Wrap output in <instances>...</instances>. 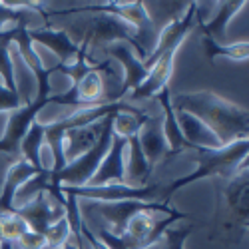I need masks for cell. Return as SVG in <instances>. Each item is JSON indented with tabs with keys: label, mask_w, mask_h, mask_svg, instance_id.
I'll return each instance as SVG.
<instances>
[{
	"label": "cell",
	"mask_w": 249,
	"mask_h": 249,
	"mask_svg": "<svg viewBox=\"0 0 249 249\" xmlns=\"http://www.w3.org/2000/svg\"><path fill=\"white\" fill-rule=\"evenodd\" d=\"M247 148H249V142L247 140H239V142H233V143H230V146H225L221 150L196 152L197 154L196 172L183 176L179 179H174L170 183V188L163 192V203H170L172 194H176L179 188H183V185H188V183H192L196 179L212 178V176H219L223 181L230 179L247 161Z\"/></svg>",
	"instance_id": "7a4b0ae2"
},
{
	"label": "cell",
	"mask_w": 249,
	"mask_h": 249,
	"mask_svg": "<svg viewBox=\"0 0 249 249\" xmlns=\"http://www.w3.org/2000/svg\"><path fill=\"white\" fill-rule=\"evenodd\" d=\"M62 194H70L76 199H88V201H150L160 196L161 181L148 183V185H128V183H108V185H80V188H68L62 185Z\"/></svg>",
	"instance_id": "277c9868"
},
{
	"label": "cell",
	"mask_w": 249,
	"mask_h": 249,
	"mask_svg": "<svg viewBox=\"0 0 249 249\" xmlns=\"http://www.w3.org/2000/svg\"><path fill=\"white\" fill-rule=\"evenodd\" d=\"M10 28L0 32V80L2 84L10 90H18L14 68H12V58H10Z\"/></svg>",
	"instance_id": "ffe728a7"
},
{
	"label": "cell",
	"mask_w": 249,
	"mask_h": 249,
	"mask_svg": "<svg viewBox=\"0 0 249 249\" xmlns=\"http://www.w3.org/2000/svg\"><path fill=\"white\" fill-rule=\"evenodd\" d=\"M46 106H50V92H36L34 100L22 104L18 110L10 112L6 132L2 140H0V152L20 160V142H22L24 134L28 132L30 124L38 120L40 110H44Z\"/></svg>",
	"instance_id": "5b68a950"
},
{
	"label": "cell",
	"mask_w": 249,
	"mask_h": 249,
	"mask_svg": "<svg viewBox=\"0 0 249 249\" xmlns=\"http://www.w3.org/2000/svg\"><path fill=\"white\" fill-rule=\"evenodd\" d=\"M104 52H106L108 56L116 58L120 64L124 66V72H126V76H124L122 80V88H120V100L130 94V90H134L136 86H140L143 80H146V76L150 74V70L143 68V62L136 56L134 48L128 44V42H112L108 44L106 48H102Z\"/></svg>",
	"instance_id": "ba28073f"
},
{
	"label": "cell",
	"mask_w": 249,
	"mask_h": 249,
	"mask_svg": "<svg viewBox=\"0 0 249 249\" xmlns=\"http://www.w3.org/2000/svg\"><path fill=\"white\" fill-rule=\"evenodd\" d=\"M22 160V158H20ZM14 161H18V158H14V156H8V154H2L0 152V192H2V185H4V178H6V172H8V168L14 163Z\"/></svg>",
	"instance_id": "484cf974"
},
{
	"label": "cell",
	"mask_w": 249,
	"mask_h": 249,
	"mask_svg": "<svg viewBox=\"0 0 249 249\" xmlns=\"http://www.w3.org/2000/svg\"><path fill=\"white\" fill-rule=\"evenodd\" d=\"M80 233H82V239H84V243H88V247L90 249H108L106 245H104L98 237H96V233L88 227V223L82 219V223H80Z\"/></svg>",
	"instance_id": "d4e9b609"
},
{
	"label": "cell",
	"mask_w": 249,
	"mask_h": 249,
	"mask_svg": "<svg viewBox=\"0 0 249 249\" xmlns=\"http://www.w3.org/2000/svg\"><path fill=\"white\" fill-rule=\"evenodd\" d=\"M28 38L34 42H40L48 46L56 56H58V62L64 66H70L76 62L78 58V50H80V44L72 42V38L68 36L66 30H56L54 26L50 28H28Z\"/></svg>",
	"instance_id": "8fae6325"
},
{
	"label": "cell",
	"mask_w": 249,
	"mask_h": 249,
	"mask_svg": "<svg viewBox=\"0 0 249 249\" xmlns=\"http://www.w3.org/2000/svg\"><path fill=\"white\" fill-rule=\"evenodd\" d=\"M138 140H140L143 158H146L148 170L154 174L156 165L168 160V154H170V146L163 136V120L150 116L148 122L142 126Z\"/></svg>",
	"instance_id": "30bf717a"
},
{
	"label": "cell",
	"mask_w": 249,
	"mask_h": 249,
	"mask_svg": "<svg viewBox=\"0 0 249 249\" xmlns=\"http://www.w3.org/2000/svg\"><path fill=\"white\" fill-rule=\"evenodd\" d=\"M201 44H203V52H205V56H207V60H210V62H213L217 56H225V58H230V60H241L243 62L249 56V44H247V40H241V42L225 46V44H217L215 40L203 36Z\"/></svg>",
	"instance_id": "ac0fdd59"
},
{
	"label": "cell",
	"mask_w": 249,
	"mask_h": 249,
	"mask_svg": "<svg viewBox=\"0 0 249 249\" xmlns=\"http://www.w3.org/2000/svg\"><path fill=\"white\" fill-rule=\"evenodd\" d=\"M221 194V201L227 207V217L221 219V230L225 233H235V241L239 235L247 233L249 221V174L247 161L230 178L225 179L223 188L217 190Z\"/></svg>",
	"instance_id": "3957f363"
},
{
	"label": "cell",
	"mask_w": 249,
	"mask_h": 249,
	"mask_svg": "<svg viewBox=\"0 0 249 249\" xmlns=\"http://www.w3.org/2000/svg\"><path fill=\"white\" fill-rule=\"evenodd\" d=\"M30 227L16 212H0V241L16 243Z\"/></svg>",
	"instance_id": "d6986e66"
},
{
	"label": "cell",
	"mask_w": 249,
	"mask_h": 249,
	"mask_svg": "<svg viewBox=\"0 0 249 249\" xmlns=\"http://www.w3.org/2000/svg\"><path fill=\"white\" fill-rule=\"evenodd\" d=\"M68 237H70V223H68L66 215L62 219H58L56 223H52L46 230V233H44L46 247H50V249H60L68 241Z\"/></svg>",
	"instance_id": "7402d4cb"
},
{
	"label": "cell",
	"mask_w": 249,
	"mask_h": 249,
	"mask_svg": "<svg viewBox=\"0 0 249 249\" xmlns=\"http://www.w3.org/2000/svg\"><path fill=\"white\" fill-rule=\"evenodd\" d=\"M22 106V98L18 90H10L0 80V112H14Z\"/></svg>",
	"instance_id": "603a6c76"
},
{
	"label": "cell",
	"mask_w": 249,
	"mask_h": 249,
	"mask_svg": "<svg viewBox=\"0 0 249 249\" xmlns=\"http://www.w3.org/2000/svg\"><path fill=\"white\" fill-rule=\"evenodd\" d=\"M172 108L197 118L223 148L249 136V112L212 90L181 92L172 100Z\"/></svg>",
	"instance_id": "6da1fadb"
},
{
	"label": "cell",
	"mask_w": 249,
	"mask_h": 249,
	"mask_svg": "<svg viewBox=\"0 0 249 249\" xmlns=\"http://www.w3.org/2000/svg\"><path fill=\"white\" fill-rule=\"evenodd\" d=\"M176 122H178L179 132L185 138V142L192 143L196 150L201 152V150H221L223 148L219 143V140L213 136V132L210 128H205L192 114L176 110Z\"/></svg>",
	"instance_id": "5bb4252c"
},
{
	"label": "cell",
	"mask_w": 249,
	"mask_h": 249,
	"mask_svg": "<svg viewBox=\"0 0 249 249\" xmlns=\"http://www.w3.org/2000/svg\"><path fill=\"white\" fill-rule=\"evenodd\" d=\"M0 249H14V245L8 241H0Z\"/></svg>",
	"instance_id": "83f0119b"
},
{
	"label": "cell",
	"mask_w": 249,
	"mask_h": 249,
	"mask_svg": "<svg viewBox=\"0 0 249 249\" xmlns=\"http://www.w3.org/2000/svg\"><path fill=\"white\" fill-rule=\"evenodd\" d=\"M16 243L22 247V249H42V247L46 245V239H44L42 233H36V231L28 230V231H26L22 237H20Z\"/></svg>",
	"instance_id": "cb8c5ba5"
},
{
	"label": "cell",
	"mask_w": 249,
	"mask_h": 249,
	"mask_svg": "<svg viewBox=\"0 0 249 249\" xmlns=\"http://www.w3.org/2000/svg\"><path fill=\"white\" fill-rule=\"evenodd\" d=\"M42 170H36L26 161V160H18L14 161L4 178V185H2V192H0V212H14V197L16 192L22 188V185L32 179L34 176H38Z\"/></svg>",
	"instance_id": "9a60e30c"
},
{
	"label": "cell",
	"mask_w": 249,
	"mask_h": 249,
	"mask_svg": "<svg viewBox=\"0 0 249 249\" xmlns=\"http://www.w3.org/2000/svg\"><path fill=\"white\" fill-rule=\"evenodd\" d=\"M84 239H82V233L80 235H72L70 233V237H68V241L64 243V245H62L60 249H84Z\"/></svg>",
	"instance_id": "4316f807"
},
{
	"label": "cell",
	"mask_w": 249,
	"mask_h": 249,
	"mask_svg": "<svg viewBox=\"0 0 249 249\" xmlns=\"http://www.w3.org/2000/svg\"><path fill=\"white\" fill-rule=\"evenodd\" d=\"M156 100H160L161 104V108H163V136H165V142H168V146H170V154H168V160L165 161H170L172 158L179 156L181 152H199L196 150L192 143L185 142V138L181 136L179 132V126H178V122H176V110L172 108V96H170V86H165L158 92Z\"/></svg>",
	"instance_id": "4fadbf2b"
},
{
	"label": "cell",
	"mask_w": 249,
	"mask_h": 249,
	"mask_svg": "<svg viewBox=\"0 0 249 249\" xmlns=\"http://www.w3.org/2000/svg\"><path fill=\"white\" fill-rule=\"evenodd\" d=\"M245 4H247L245 0H237V2H221L217 14H215L212 20H207V22H201V20H199V26H201L203 36L215 40L217 44H223L227 26H230V20H231Z\"/></svg>",
	"instance_id": "2e32d148"
},
{
	"label": "cell",
	"mask_w": 249,
	"mask_h": 249,
	"mask_svg": "<svg viewBox=\"0 0 249 249\" xmlns=\"http://www.w3.org/2000/svg\"><path fill=\"white\" fill-rule=\"evenodd\" d=\"M42 146H44V126L40 120H34L30 124L28 132L24 134L22 142H20V158L26 160L32 168L44 170L42 163Z\"/></svg>",
	"instance_id": "e0dca14e"
},
{
	"label": "cell",
	"mask_w": 249,
	"mask_h": 249,
	"mask_svg": "<svg viewBox=\"0 0 249 249\" xmlns=\"http://www.w3.org/2000/svg\"><path fill=\"white\" fill-rule=\"evenodd\" d=\"M110 116V114H108ZM108 116L102 118L98 122H92L88 126H82V128H74V130H68L64 134V140H62V150H64V160L66 163L84 156L90 148L96 146V142L100 140L104 128H106V122H108Z\"/></svg>",
	"instance_id": "7c38bea8"
},
{
	"label": "cell",
	"mask_w": 249,
	"mask_h": 249,
	"mask_svg": "<svg viewBox=\"0 0 249 249\" xmlns=\"http://www.w3.org/2000/svg\"><path fill=\"white\" fill-rule=\"evenodd\" d=\"M14 212L26 221V225L36 233H46V230L66 215V207L56 201L48 192H40L24 205L14 207Z\"/></svg>",
	"instance_id": "8992f818"
},
{
	"label": "cell",
	"mask_w": 249,
	"mask_h": 249,
	"mask_svg": "<svg viewBox=\"0 0 249 249\" xmlns=\"http://www.w3.org/2000/svg\"><path fill=\"white\" fill-rule=\"evenodd\" d=\"M128 150V140L112 132V143L100 168L88 181V185H108V183H126V161L124 154Z\"/></svg>",
	"instance_id": "52a82bcc"
},
{
	"label": "cell",
	"mask_w": 249,
	"mask_h": 249,
	"mask_svg": "<svg viewBox=\"0 0 249 249\" xmlns=\"http://www.w3.org/2000/svg\"><path fill=\"white\" fill-rule=\"evenodd\" d=\"M194 231V223L185 225V227H168V230L163 231L161 239H160V245L161 249H183L185 245V239H188Z\"/></svg>",
	"instance_id": "44dd1931"
},
{
	"label": "cell",
	"mask_w": 249,
	"mask_h": 249,
	"mask_svg": "<svg viewBox=\"0 0 249 249\" xmlns=\"http://www.w3.org/2000/svg\"><path fill=\"white\" fill-rule=\"evenodd\" d=\"M178 50H179L178 46L176 48H170V50H165L156 60V64L150 68V74L146 76V80H143L140 86H136L130 92V98L132 100H150V98H156L161 88L170 86L168 82H170L172 72H174V60H176Z\"/></svg>",
	"instance_id": "9c48e42d"
}]
</instances>
